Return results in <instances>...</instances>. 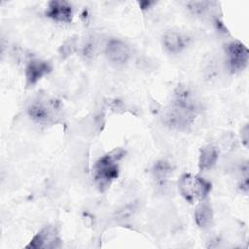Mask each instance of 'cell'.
I'll list each match as a JSON object with an SVG mask.
<instances>
[{"label": "cell", "mask_w": 249, "mask_h": 249, "mask_svg": "<svg viewBox=\"0 0 249 249\" xmlns=\"http://www.w3.org/2000/svg\"><path fill=\"white\" fill-rule=\"evenodd\" d=\"M241 133L244 134V136H243V143H244L245 146H247V141H248V127H247V125H245L244 131L241 132Z\"/></svg>", "instance_id": "16"}, {"label": "cell", "mask_w": 249, "mask_h": 249, "mask_svg": "<svg viewBox=\"0 0 249 249\" xmlns=\"http://www.w3.org/2000/svg\"><path fill=\"white\" fill-rule=\"evenodd\" d=\"M28 116L37 123L49 124L55 121L60 114V104L50 97H38L27 107Z\"/></svg>", "instance_id": "4"}, {"label": "cell", "mask_w": 249, "mask_h": 249, "mask_svg": "<svg viewBox=\"0 0 249 249\" xmlns=\"http://www.w3.org/2000/svg\"><path fill=\"white\" fill-rule=\"evenodd\" d=\"M162 41L164 48L172 53H178L186 47V38L176 31H167Z\"/></svg>", "instance_id": "11"}, {"label": "cell", "mask_w": 249, "mask_h": 249, "mask_svg": "<svg viewBox=\"0 0 249 249\" xmlns=\"http://www.w3.org/2000/svg\"><path fill=\"white\" fill-rule=\"evenodd\" d=\"M75 47H76L75 40L70 39V40L66 41V42L64 43V45H62L61 48H60V53H61V55H63V56H68L69 54H71V53L75 51Z\"/></svg>", "instance_id": "15"}, {"label": "cell", "mask_w": 249, "mask_h": 249, "mask_svg": "<svg viewBox=\"0 0 249 249\" xmlns=\"http://www.w3.org/2000/svg\"><path fill=\"white\" fill-rule=\"evenodd\" d=\"M178 189L186 201L196 203L205 199L211 191V184L200 176L185 173L179 179Z\"/></svg>", "instance_id": "3"}, {"label": "cell", "mask_w": 249, "mask_h": 249, "mask_svg": "<svg viewBox=\"0 0 249 249\" xmlns=\"http://www.w3.org/2000/svg\"><path fill=\"white\" fill-rule=\"evenodd\" d=\"M172 172V167L170 163L166 160H159L152 167L153 176L158 181L165 180Z\"/></svg>", "instance_id": "13"}, {"label": "cell", "mask_w": 249, "mask_h": 249, "mask_svg": "<svg viewBox=\"0 0 249 249\" xmlns=\"http://www.w3.org/2000/svg\"><path fill=\"white\" fill-rule=\"evenodd\" d=\"M45 15L55 21L69 23L73 19V9L66 1L53 0L49 2Z\"/></svg>", "instance_id": "8"}, {"label": "cell", "mask_w": 249, "mask_h": 249, "mask_svg": "<svg viewBox=\"0 0 249 249\" xmlns=\"http://www.w3.org/2000/svg\"><path fill=\"white\" fill-rule=\"evenodd\" d=\"M122 149H116L97 160L93 166V179L100 192L107 190L119 176V161L124 157Z\"/></svg>", "instance_id": "2"}, {"label": "cell", "mask_w": 249, "mask_h": 249, "mask_svg": "<svg viewBox=\"0 0 249 249\" xmlns=\"http://www.w3.org/2000/svg\"><path fill=\"white\" fill-rule=\"evenodd\" d=\"M59 246L60 238L58 236L57 229L53 226H46L33 236L30 242L26 245V248L53 249Z\"/></svg>", "instance_id": "6"}, {"label": "cell", "mask_w": 249, "mask_h": 249, "mask_svg": "<svg viewBox=\"0 0 249 249\" xmlns=\"http://www.w3.org/2000/svg\"><path fill=\"white\" fill-rule=\"evenodd\" d=\"M52 71L49 61L43 59H31L25 66V79L27 86H33L44 76Z\"/></svg>", "instance_id": "9"}, {"label": "cell", "mask_w": 249, "mask_h": 249, "mask_svg": "<svg viewBox=\"0 0 249 249\" xmlns=\"http://www.w3.org/2000/svg\"><path fill=\"white\" fill-rule=\"evenodd\" d=\"M226 56L229 68L231 72L242 71L248 63L249 52L245 45L240 42H231L226 46Z\"/></svg>", "instance_id": "5"}, {"label": "cell", "mask_w": 249, "mask_h": 249, "mask_svg": "<svg viewBox=\"0 0 249 249\" xmlns=\"http://www.w3.org/2000/svg\"><path fill=\"white\" fill-rule=\"evenodd\" d=\"M96 49H97V47H96V44L94 43V41L92 42V41H88L85 45H84V47H83V54H84V56H86V57H92L94 54H95V53H96Z\"/></svg>", "instance_id": "14"}, {"label": "cell", "mask_w": 249, "mask_h": 249, "mask_svg": "<svg viewBox=\"0 0 249 249\" xmlns=\"http://www.w3.org/2000/svg\"><path fill=\"white\" fill-rule=\"evenodd\" d=\"M105 53L110 61L116 64H124L130 57V48L120 39H111L106 44Z\"/></svg>", "instance_id": "7"}, {"label": "cell", "mask_w": 249, "mask_h": 249, "mask_svg": "<svg viewBox=\"0 0 249 249\" xmlns=\"http://www.w3.org/2000/svg\"><path fill=\"white\" fill-rule=\"evenodd\" d=\"M196 224L202 229L209 227L213 220V212L210 205L206 202H200L194 213Z\"/></svg>", "instance_id": "12"}, {"label": "cell", "mask_w": 249, "mask_h": 249, "mask_svg": "<svg viewBox=\"0 0 249 249\" xmlns=\"http://www.w3.org/2000/svg\"><path fill=\"white\" fill-rule=\"evenodd\" d=\"M219 158V151L212 145L204 146L200 150L198 159V167L200 171L211 169L217 162Z\"/></svg>", "instance_id": "10"}, {"label": "cell", "mask_w": 249, "mask_h": 249, "mask_svg": "<svg viewBox=\"0 0 249 249\" xmlns=\"http://www.w3.org/2000/svg\"><path fill=\"white\" fill-rule=\"evenodd\" d=\"M198 112V103L193 92L188 88L178 87L173 102L163 115V122L171 128L186 130L192 125Z\"/></svg>", "instance_id": "1"}]
</instances>
